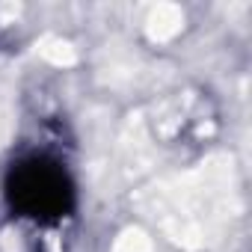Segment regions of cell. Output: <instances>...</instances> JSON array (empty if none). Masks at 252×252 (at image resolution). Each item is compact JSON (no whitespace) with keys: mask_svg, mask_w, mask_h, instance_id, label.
<instances>
[{"mask_svg":"<svg viewBox=\"0 0 252 252\" xmlns=\"http://www.w3.org/2000/svg\"><path fill=\"white\" fill-rule=\"evenodd\" d=\"M3 199L15 217L54 225L77 208V184L63 160L45 152H33L6 169Z\"/></svg>","mask_w":252,"mask_h":252,"instance_id":"6da1fadb","label":"cell"}]
</instances>
